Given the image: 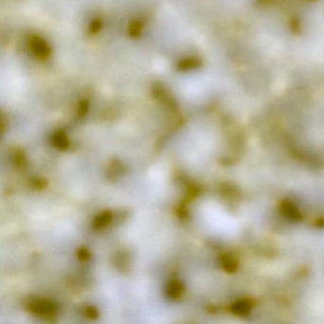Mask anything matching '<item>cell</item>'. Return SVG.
Wrapping results in <instances>:
<instances>
[{
    "label": "cell",
    "mask_w": 324,
    "mask_h": 324,
    "mask_svg": "<svg viewBox=\"0 0 324 324\" xmlns=\"http://www.w3.org/2000/svg\"><path fill=\"white\" fill-rule=\"evenodd\" d=\"M32 52L34 55L40 58H46L50 56V48L47 43L39 37H35L32 40L31 43Z\"/></svg>",
    "instance_id": "obj_1"
}]
</instances>
